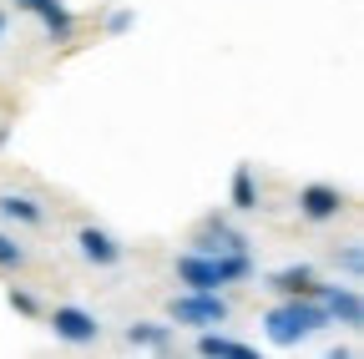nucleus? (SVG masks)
Returning <instances> with one entry per match:
<instances>
[{"mask_svg": "<svg viewBox=\"0 0 364 359\" xmlns=\"http://www.w3.org/2000/svg\"><path fill=\"white\" fill-rule=\"evenodd\" d=\"M334 263L344 268L349 279H359V274H364V248H359V243H344V248L334 253Z\"/></svg>", "mask_w": 364, "mask_h": 359, "instance_id": "nucleus-16", "label": "nucleus"}, {"mask_svg": "<svg viewBox=\"0 0 364 359\" xmlns=\"http://www.w3.org/2000/svg\"><path fill=\"white\" fill-rule=\"evenodd\" d=\"M6 31H11V16H6V11H0V41H6Z\"/></svg>", "mask_w": 364, "mask_h": 359, "instance_id": "nucleus-19", "label": "nucleus"}, {"mask_svg": "<svg viewBox=\"0 0 364 359\" xmlns=\"http://www.w3.org/2000/svg\"><path fill=\"white\" fill-rule=\"evenodd\" d=\"M268 289L284 294V299H318V289H324V284L314 279L309 263H289V268H279V274H268Z\"/></svg>", "mask_w": 364, "mask_h": 359, "instance_id": "nucleus-10", "label": "nucleus"}, {"mask_svg": "<svg viewBox=\"0 0 364 359\" xmlns=\"http://www.w3.org/2000/svg\"><path fill=\"white\" fill-rule=\"evenodd\" d=\"M132 26H136V16H132V11H112V16H107V36H127Z\"/></svg>", "mask_w": 364, "mask_h": 359, "instance_id": "nucleus-18", "label": "nucleus"}, {"mask_svg": "<svg viewBox=\"0 0 364 359\" xmlns=\"http://www.w3.org/2000/svg\"><path fill=\"white\" fill-rule=\"evenodd\" d=\"M167 319L177 329H223L228 319H233V304H228L223 294H203V289H188L177 294L167 304Z\"/></svg>", "mask_w": 364, "mask_h": 359, "instance_id": "nucleus-3", "label": "nucleus"}, {"mask_svg": "<svg viewBox=\"0 0 364 359\" xmlns=\"http://www.w3.org/2000/svg\"><path fill=\"white\" fill-rule=\"evenodd\" d=\"M318 304H324L329 324H339V329H359L364 324V299H359L354 284H324L318 289Z\"/></svg>", "mask_w": 364, "mask_h": 359, "instance_id": "nucleus-5", "label": "nucleus"}, {"mask_svg": "<svg viewBox=\"0 0 364 359\" xmlns=\"http://www.w3.org/2000/svg\"><path fill=\"white\" fill-rule=\"evenodd\" d=\"M127 344L132 349H167L172 344V324H127Z\"/></svg>", "mask_w": 364, "mask_h": 359, "instance_id": "nucleus-13", "label": "nucleus"}, {"mask_svg": "<svg viewBox=\"0 0 364 359\" xmlns=\"http://www.w3.org/2000/svg\"><path fill=\"white\" fill-rule=\"evenodd\" d=\"M26 243L21 238H11V233H0V274H16V268H26Z\"/></svg>", "mask_w": 364, "mask_h": 359, "instance_id": "nucleus-15", "label": "nucleus"}, {"mask_svg": "<svg viewBox=\"0 0 364 359\" xmlns=\"http://www.w3.org/2000/svg\"><path fill=\"white\" fill-rule=\"evenodd\" d=\"M0 218L36 228V223H46V208H41L36 198H26V193H0Z\"/></svg>", "mask_w": 364, "mask_h": 359, "instance_id": "nucleus-12", "label": "nucleus"}, {"mask_svg": "<svg viewBox=\"0 0 364 359\" xmlns=\"http://www.w3.org/2000/svg\"><path fill=\"white\" fill-rule=\"evenodd\" d=\"M228 198H233V208H238V213H253V208H258V177H253V167H248V162L233 172V188H228Z\"/></svg>", "mask_w": 364, "mask_h": 359, "instance_id": "nucleus-14", "label": "nucleus"}, {"mask_svg": "<svg viewBox=\"0 0 364 359\" xmlns=\"http://www.w3.org/2000/svg\"><path fill=\"white\" fill-rule=\"evenodd\" d=\"M344 208H349V198H344L339 188H329V183H309V188H299V213H304L309 223H334Z\"/></svg>", "mask_w": 364, "mask_h": 359, "instance_id": "nucleus-7", "label": "nucleus"}, {"mask_svg": "<svg viewBox=\"0 0 364 359\" xmlns=\"http://www.w3.org/2000/svg\"><path fill=\"white\" fill-rule=\"evenodd\" d=\"M198 354H208V359H253V344L228 339L223 329H198Z\"/></svg>", "mask_w": 364, "mask_h": 359, "instance_id": "nucleus-11", "label": "nucleus"}, {"mask_svg": "<svg viewBox=\"0 0 364 359\" xmlns=\"http://www.w3.org/2000/svg\"><path fill=\"white\" fill-rule=\"evenodd\" d=\"M318 329H329V314H324L318 299H284V304H273L263 314V334L279 349H294V344H304Z\"/></svg>", "mask_w": 364, "mask_h": 359, "instance_id": "nucleus-2", "label": "nucleus"}, {"mask_svg": "<svg viewBox=\"0 0 364 359\" xmlns=\"http://www.w3.org/2000/svg\"><path fill=\"white\" fill-rule=\"evenodd\" d=\"M193 248H198V253H248V233L228 228V223L213 213V218L203 223V233L193 238Z\"/></svg>", "mask_w": 364, "mask_h": 359, "instance_id": "nucleus-9", "label": "nucleus"}, {"mask_svg": "<svg viewBox=\"0 0 364 359\" xmlns=\"http://www.w3.org/2000/svg\"><path fill=\"white\" fill-rule=\"evenodd\" d=\"M51 329H56V339H66V344H97V339H102L97 314L81 309V304H56V309H51Z\"/></svg>", "mask_w": 364, "mask_h": 359, "instance_id": "nucleus-4", "label": "nucleus"}, {"mask_svg": "<svg viewBox=\"0 0 364 359\" xmlns=\"http://www.w3.org/2000/svg\"><path fill=\"white\" fill-rule=\"evenodd\" d=\"M6 299H11V309H16V314H26V319H31V314H41V299H36L31 289H16V284H11V294H6Z\"/></svg>", "mask_w": 364, "mask_h": 359, "instance_id": "nucleus-17", "label": "nucleus"}, {"mask_svg": "<svg viewBox=\"0 0 364 359\" xmlns=\"http://www.w3.org/2000/svg\"><path fill=\"white\" fill-rule=\"evenodd\" d=\"M6 142H11V127H0V152H6Z\"/></svg>", "mask_w": 364, "mask_h": 359, "instance_id": "nucleus-20", "label": "nucleus"}, {"mask_svg": "<svg viewBox=\"0 0 364 359\" xmlns=\"http://www.w3.org/2000/svg\"><path fill=\"white\" fill-rule=\"evenodd\" d=\"M253 279V258L248 253H182L177 258V284L182 289H203V294H223L228 284H248Z\"/></svg>", "mask_w": 364, "mask_h": 359, "instance_id": "nucleus-1", "label": "nucleus"}, {"mask_svg": "<svg viewBox=\"0 0 364 359\" xmlns=\"http://www.w3.org/2000/svg\"><path fill=\"white\" fill-rule=\"evenodd\" d=\"M76 253H81V258H86L91 268H117L127 248H122V243H117V238H112L107 228H97V223H86V228L76 233Z\"/></svg>", "mask_w": 364, "mask_h": 359, "instance_id": "nucleus-8", "label": "nucleus"}, {"mask_svg": "<svg viewBox=\"0 0 364 359\" xmlns=\"http://www.w3.org/2000/svg\"><path fill=\"white\" fill-rule=\"evenodd\" d=\"M16 11H26V16H41V26H46V41H56V46H66V41L76 36V16L61 6V0H16Z\"/></svg>", "mask_w": 364, "mask_h": 359, "instance_id": "nucleus-6", "label": "nucleus"}]
</instances>
